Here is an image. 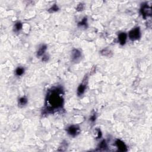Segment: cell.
<instances>
[{"label": "cell", "instance_id": "1", "mask_svg": "<svg viewBox=\"0 0 152 152\" xmlns=\"http://www.w3.org/2000/svg\"><path fill=\"white\" fill-rule=\"evenodd\" d=\"M62 90L60 88H53L48 91L46 98V108L49 111L61 109L63 105Z\"/></svg>", "mask_w": 152, "mask_h": 152}, {"label": "cell", "instance_id": "2", "mask_svg": "<svg viewBox=\"0 0 152 152\" xmlns=\"http://www.w3.org/2000/svg\"><path fill=\"white\" fill-rule=\"evenodd\" d=\"M129 38L132 41L138 40L141 37V32L140 28H135L132 29L128 33Z\"/></svg>", "mask_w": 152, "mask_h": 152}, {"label": "cell", "instance_id": "3", "mask_svg": "<svg viewBox=\"0 0 152 152\" xmlns=\"http://www.w3.org/2000/svg\"><path fill=\"white\" fill-rule=\"evenodd\" d=\"M140 11L144 19L149 16H151L152 15V8L150 6L147 5V4H144L142 6Z\"/></svg>", "mask_w": 152, "mask_h": 152}, {"label": "cell", "instance_id": "4", "mask_svg": "<svg viewBox=\"0 0 152 152\" xmlns=\"http://www.w3.org/2000/svg\"><path fill=\"white\" fill-rule=\"evenodd\" d=\"M80 128L77 125H71L67 128V131L71 136L75 137L80 133Z\"/></svg>", "mask_w": 152, "mask_h": 152}, {"label": "cell", "instance_id": "5", "mask_svg": "<svg viewBox=\"0 0 152 152\" xmlns=\"http://www.w3.org/2000/svg\"><path fill=\"white\" fill-rule=\"evenodd\" d=\"M81 52L78 49H74L71 52V59L74 62L78 61L81 58Z\"/></svg>", "mask_w": 152, "mask_h": 152}, {"label": "cell", "instance_id": "6", "mask_svg": "<svg viewBox=\"0 0 152 152\" xmlns=\"http://www.w3.org/2000/svg\"><path fill=\"white\" fill-rule=\"evenodd\" d=\"M115 144L120 151L125 152L127 150V146H126L125 144L123 141L120 140H117L115 142Z\"/></svg>", "mask_w": 152, "mask_h": 152}, {"label": "cell", "instance_id": "7", "mask_svg": "<svg viewBox=\"0 0 152 152\" xmlns=\"http://www.w3.org/2000/svg\"><path fill=\"white\" fill-rule=\"evenodd\" d=\"M87 83H86V81H84L82 83H81L77 89V94L78 96H82L84 93H85L86 89Z\"/></svg>", "mask_w": 152, "mask_h": 152}, {"label": "cell", "instance_id": "8", "mask_svg": "<svg viewBox=\"0 0 152 152\" xmlns=\"http://www.w3.org/2000/svg\"><path fill=\"white\" fill-rule=\"evenodd\" d=\"M127 35L125 33H121L118 36V41L120 45H124L127 40Z\"/></svg>", "mask_w": 152, "mask_h": 152}, {"label": "cell", "instance_id": "9", "mask_svg": "<svg viewBox=\"0 0 152 152\" xmlns=\"http://www.w3.org/2000/svg\"><path fill=\"white\" fill-rule=\"evenodd\" d=\"M47 49V46L45 45H42L39 48L38 51H37V57H41L44 54L45 51H46Z\"/></svg>", "mask_w": 152, "mask_h": 152}, {"label": "cell", "instance_id": "10", "mask_svg": "<svg viewBox=\"0 0 152 152\" xmlns=\"http://www.w3.org/2000/svg\"><path fill=\"white\" fill-rule=\"evenodd\" d=\"M28 103V99L26 97H22L19 99V102H18V104L19 106L22 107V106H24Z\"/></svg>", "mask_w": 152, "mask_h": 152}, {"label": "cell", "instance_id": "11", "mask_svg": "<svg viewBox=\"0 0 152 152\" xmlns=\"http://www.w3.org/2000/svg\"><path fill=\"white\" fill-rule=\"evenodd\" d=\"M22 23L20 22H18L15 24L14 27V31L15 32H18V31H20L22 29Z\"/></svg>", "mask_w": 152, "mask_h": 152}, {"label": "cell", "instance_id": "12", "mask_svg": "<svg viewBox=\"0 0 152 152\" xmlns=\"http://www.w3.org/2000/svg\"><path fill=\"white\" fill-rule=\"evenodd\" d=\"M25 73V69L23 67H18L16 70V74L18 76H20Z\"/></svg>", "mask_w": 152, "mask_h": 152}, {"label": "cell", "instance_id": "13", "mask_svg": "<svg viewBox=\"0 0 152 152\" xmlns=\"http://www.w3.org/2000/svg\"><path fill=\"white\" fill-rule=\"evenodd\" d=\"M99 147H100V149H103V150H105V149L107 147V144H106V141L105 140L102 141L100 143V145H99Z\"/></svg>", "mask_w": 152, "mask_h": 152}, {"label": "cell", "instance_id": "14", "mask_svg": "<svg viewBox=\"0 0 152 152\" xmlns=\"http://www.w3.org/2000/svg\"><path fill=\"white\" fill-rule=\"evenodd\" d=\"M58 6L55 4V5H54L50 9H49V12H51V13H53V12H55V11H58Z\"/></svg>", "mask_w": 152, "mask_h": 152}, {"label": "cell", "instance_id": "15", "mask_svg": "<svg viewBox=\"0 0 152 152\" xmlns=\"http://www.w3.org/2000/svg\"><path fill=\"white\" fill-rule=\"evenodd\" d=\"M87 25V18L85 17L83 20L81 22H80L79 23V26H86V25Z\"/></svg>", "mask_w": 152, "mask_h": 152}, {"label": "cell", "instance_id": "16", "mask_svg": "<svg viewBox=\"0 0 152 152\" xmlns=\"http://www.w3.org/2000/svg\"><path fill=\"white\" fill-rule=\"evenodd\" d=\"M90 121H91V122L95 121V120H96V116H95V115H93L91 116V117H90Z\"/></svg>", "mask_w": 152, "mask_h": 152}, {"label": "cell", "instance_id": "17", "mask_svg": "<svg viewBox=\"0 0 152 152\" xmlns=\"http://www.w3.org/2000/svg\"><path fill=\"white\" fill-rule=\"evenodd\" d=\"M77 9L78 10H82L83 9V5L82 4H80Z\"/></svg>", "mask_w": 152, "mask_h": 152}, {"label": "cell", "instance_id": "18", "mask_svg": "<svg viewBox=\"0 0 152 152\" xmlns=\"http://www.w3.org/2000/svg\"><path fill=\"white\" fill-rule=\"evenodd\" d=\"M48 60V58H47V57H46V56L43 57L42 61H47Z\"/></svg>", "mask_w": 152, "mask_h": 152}]
</instances>
